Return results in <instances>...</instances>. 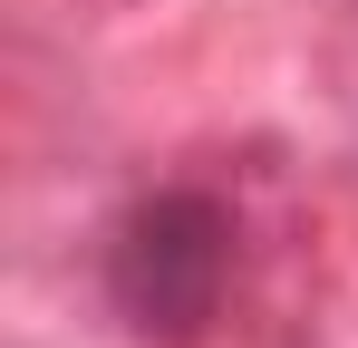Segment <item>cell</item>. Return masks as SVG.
Listing matches in <instances>:
<instances>
[{
    "label": "cell",
    "mask_w": 358,
    "mask_h": 348,
    "mask_svg": "<svg viewBox=\"0 0 358 348\" xmlns=\"http://www.w3.org/2000/svg\"><path fill=\"white\" fill-rule=\"evenodd\" d=\"M233 290V213L213 194H145L107 242V300L145 348H203Z\"/></svg>",
    "instance_id": "cell-1"
}]
</instances>
